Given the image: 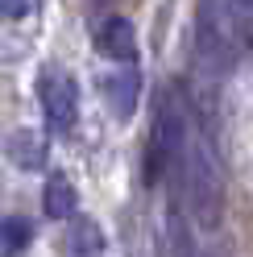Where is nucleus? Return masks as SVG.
Listing matches in <instances>:
<instances>
[{
  "label": "nucleus",
  "mask_w": 253,
  "mask_h": 257,
  "mask_svg": "<svg viewBox=\"0 0 253 257\" xmlns=\"http://www.w3.org/2000/svg\"><path fill=\"white\" fill-rule=\"evenodd\" d=\"M29 5H34V0H0V21H17V17H25Z\"/></svg>",
  "instance_id": "9b49d317"
},
{
  "label": "nucleus",
  "mask_w": 253,
  "mask_h": 257,
  "mask_svg": "<svg viewBox=\"0 0 253 257\" xmlns=\"http://www.w3.org/2000/svg\"><path fill=\"white\" fill-rule=\"evenodd\" d=\"M38 104L50 133H71L79 116V87L62 67H46L38 75Z\"/></svg>",
  "instance_id": "7ed1b4c3"
},
{
  "label": "nucleus",
  "mask_w": 253,
  "mask_h": 257,
  "mask_svg": "<svg viewBox=\"0 0 253 257\" xmlns=\"http://www.w3.org/2000/svg\"><path fill=\"white\" fill-rule=\"evenodd\" d=\"M75 207H79V195H75L71 179H67L62 170H50V179H46V191H42V212L50 216V220H71V216H75Z\"/></svg>",
  "instance_id": "6e6552de"
},
{
  "label": "nucleus",
  "mask_w": 253,
  "mask_h": 257,
  "mask_svg": "<svg viewBox=\"0 0 253 257\" xmlns=\"http://www.w3.org/2000/svg\"><path fill=\"white\" fill-rule=\"evenodd\" d=\"M34 245V224L25 216H5L0 220V257H21Z\"/></svg>",
  "instance_id": "9d476101"
},
{
  "label": "nucleus",
  "mask_w": 253,
  "mask_h": 257,
  "mask_svg": "<svg viewBox=\"0 0 253 257\" xmlns=\"http://www.w3.org/2000/svg\"><path fill=\"white\" fill-rule=\"evenodd\" d=\"M183 150H187V112L179 104L175 91L158 95L154 108V128H150V146H146V187H158L166 174H175L183 166Z\"/></svg>",
  "instance_id": "f257e3e1"
},
{
  "label": "nucleus",
  "mask_w": 253,
  "mask_h": 257,
  "mask_svg": "<svg viewBox=\"0 0 253 257\" xmlns=\"http://www.w3.org/2000/svg\"><path fill=\"white\" fill-rule=\"evenodd\" d=\"M228 9H232V17H249V13H253V0H228Z\"/></svg>",
  "instance_id": "f8f14e48"
},
{
  "label": "nucleus",
  "mask_w": 253,
  "mask_h": 257,
  "mask_svg": "<svg viewBox=\"0 0 253 257\" xmlns=\"http://www.w3.org/2000/svg\"><path fill=\"white\" fill-rule=\"evenodd\" d=\"M104 253V232L96 220H75L71 224V236H67V257H100Z\"/></svg>",
  "instance_id": "1a4fd4ad"
},
{
  "label": "nucleus",
  "mask_w": 253,
  "mask_h": 257,
  "mask_svg": "<svg viewBox=\"0 0 253 257\" xmlns=\"http://www.w3.org/2000/svg\"><path fill=\"white\" fill-rule=\"evenodd\" d=\"M195 58L203 62V67H216V58H224L220 0H199V17H195Z\"/></svg>",
  "instance_id": "39448f33"
},
{
  "label": "nucleus",
  "mask_w": 253,
  "mask_h": 257,
  "mask_svg": "<svg viewBox=\"0 0 253 257\" xmlns=\"http://www.w3.org/2000/svg\"><path fill=\"white\" fill-rule=\"evenodd\" d=\"M187 207L199 228H216L220 212H224V183H220V162L208 146V137L191 141L187 154Z\"/></svg>",
  "instance_id": "f03ea898"
},
{
  "label": "nucleus",
  "mask_w": 253,
  "mask_h": 257,
  "mask_svg": "<svg viewBox=\"0 0 253 257\" xmlns=\"http://www.w3.org/2000/svg\"><path fill=\"white\" fill-rule=\"evenodd\" d=\"M5 158L17 170H42L46 166V141L34 128H17V133L5 137Z\"/></svg>",
  "instance_id": "0eeeda50"
},
{
  "label": "nucleus",
  "mask_w": 253,
  "mask_h": 257,
  "mask_svg": "<svg viewBox=\"0 0 253 257\" xmlns=\"http://www.w3.org/2000/svg\"><path fill=\"white\" fill-rule=\"evenodd\" d=\"M96 46H100L104 58L116 62V67L137 62V34H133V21H129V17H108V21H100Z\"/></svg>",
  "instance_id": "20e7f679"
},
{
  "label": "nucleus",
  "mask_w": 253,
  "mask_h": 257,
  "mask_svg": "<svg viewBox=\"0 0 253 257\" xmlns=\"http://www.w3.org/2000/svg\"><path fill=\"white\" fill-rule=\"evenodd\" d=\"M104 91H108V108H112V116L116 120H129L133 112H137V100H141V75H137V67H133V62H129V67H116L112 75H108Z\"/></svg>",
  "instance_id": "423d86ee"
}]
</instances>
